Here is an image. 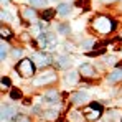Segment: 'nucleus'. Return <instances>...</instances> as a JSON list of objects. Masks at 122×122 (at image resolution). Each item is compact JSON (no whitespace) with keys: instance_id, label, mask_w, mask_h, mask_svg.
<instances>
[{"instance_id":"nucleus-22","label":"nucleus","mask_w":122,"mask_h":122,"mask_svg":"<svg viewBox=\"0 0 122 122\" xmlns=\"http://www.w3.org/2000/svg\"><path fill=\"white\" fill-rule=\"evenodd\" d=\"M58 30H60L61 33H69V25H60Z\"/></svg>"},{"instance_id":"nucleus-1","label":"nucleus","mask_w":122,"mask_h":122,"mask_svg":"<svg viewBox=\"0 0 122 122\" xmlns=\"http://www.w3.org/2000/svg\"><path fill=\"white\" fill-rule=\"evenodd\" d=\"M114 26H116V23L111 20L109 17H104V15H99V17H96V18L92 20V28H94L97 33H101V35L111 33V31L114 30Z\"/></svg>"},{"instance_id":"nucleus-21","label":"nucleus","mask_w":122,"mask_h":122,"mask_svg":"<svg viewBox=\"0 0 122 122\" xmlns=\"http://www.w3.org/2000/svg\"><path fill=\"white\" fill-rule=\"evenodd\" d=\"M15 122H30V119H28L26 116H23V114H18L17 119H15Z\"/></svg>"},{"instance_id":"nucleus-18","label":"nucleus","mask_w":122,"mask_h":122,"mask_svg":"<svg viewBox=\"0 0 122 122\" xmlns=\"http://www.w3.org/2000/svg\"><path fill=\"white\" fill-rule=\"evenodd\" d=\"M10 97L12 99H21V91L20 89H12L10 91Z\"/></svg>"},{"instance_id":"nucleus-11","label":"nucleus","mask_w":122,"mask_h":122,"mask_svg":"<svg viewBox=\"0 0 122 122\" xmlns=\"http://www.w3.org/2000/svg\"><path fill=\"white\" fill-rule=\"evenodd\" d=\"M21 17L25 20H35L36 18V12L33 8H21Z\"/></svg>"},{"instance_id":"nucleus-17","label":"nucleus","mask_w":122,"mask_h":122,"mask_svg":"<svg viewBox=\"0 0 122 122\" xmlns=\"http://www.w3.org/2000/svg\"><path fill=\"white\" fill-rule=\"evenodd\" d=\"M30 2V5H33V7H40L43 8L45 5H46V0H28Z\"/></svg>"},{"instance_id":"nucleus-6","label":"nucleus","mask_w":122,"mask_h":122,"mask_svg":"<svg viewBox=\"0 0 122 122\" xmlns=\"http://www.w3.org/2000/svg\"><path fill=\"white\" fill-rule=\"evenodd\" d=\"M31 60L35 61L38 66H46V64H50V61H51V58L48 56V55H41V53H35L33 56H31Z\"/></svg>"},{"instance_id":"nucleus-2","label":"nucleus","mask_w":122,"mask_h":122,"mask_svg":"<svg viewBox=\"0 0 122 122\" xmlns=\"http://www.w3.org/2000/svg\"><path fill=\"white\" fill-rule=\"evenodd\" d=\"M17 71L21 78H30L33 76L35 73V64H33V60L26 58V60H21L18 64H17Z\"/></svg>"},{"instance_id":"nucleus-12","label":"nucleus","mask_w":122,"mask_h":122,"mask_svg":"<svg viewBox=\"0 0 122 122\" xmlns=\"http://www.w3.org/2000/svg\"><path fill=\"white\" fill-rule=\"evenodd\" d=\"M71 63H73V61H71L69 56H60L58 61H56V66L64 69V68H69V66H71Z\"/></svg>"},{"instance_id":"nucleus-8","label":"nucleus","mask_w":122,"mask_h":122,"mask_svg":"<svg viewBox=\"0 0 122 122\" xmlns=\"http://www.w3.org/2000/svg\"><path fill=\"white\" fill-rule=\"evenodd\" d=\"M13 114H15V109L12 106H7V104L2 106V121H8Z\"/></svg>"},{"instance_id":"nucleus-20","label":"nucleus","mask_w":122,"mask_h":122,"mask_svg":"<svg viewBox=\"0 0 122 122\" xmlns=\"http://www.w3.org/2000/svg\"><path fill=\"white\" fill-rule=\"evenodd\" d=\"M5 56H7V45H3V41H2V46H0V60L3 61Z\"/></svg>"},{"instance_id":"nucleus-26","label":"nucleus","mask_w":122,"mask_h":122,"mask_svg":"<svg viewBox=\"0 0 122 122\" xmlns=\"http://www.w3.org/2000/svg\"><path fill=\"white\" fill-rule=\"evenodd\" d=\"M0 17H2V20H10V15H8L7 12H3V10H2V15H0Z\"/></svg>"},{"instance_id":"nucleus-9","label":"nucleus","mask_w":122,"mask_h":122,"mask_svg":"<svg viewBox=\"0 0 122 122\" xmlns=\"http://www.w3.org/2000/svg\"><path fill=\"white\" fill-rule=\"evenodd\" d=\"M109 82H117V81H122V68H117L114 69L111 74H109Z\"/></svg>"},{"instance_id":"nucleus-27","label":"nucleus","mask_w":122,"mask_h":122,"mask_svg":"<svg viewBox=\"0 0 122 122\" xmlns=\"http://www.w3.org/2000/svg\"><path fill=\"white\" fill-rule=\"evenodd\" d=\"M104 3H112V2H116V0H102Z\"/></svg>"},{"instance_id":"nucleus-4","label":"nucleus","mask_w":122,"mask_h":122,"mask_svg":"<svg viewBox=\"0 0 122 122\" xmlns=\"http://www.w3.org/2000/svg\"><path fill=\"white\" fill-rule=\"evenodd\" d=\"M55 81H56V74L50 71V73H45V74L38 76L33 81V86H46V84H53Z\"/></svg>"},{"instance_id":"nucleus-7","label":"nucleus","mask_w":122,"mask_h":122,"mask_svg":"<svg viewBox=\"0 0 122 122\" xmlns=\"http://www.w3.org/2000/svg\"><path fill=\"white\" fill-rule=\"evenodd\" d=\"M60 99V94H58V91H55V89H50V91H46L45 92V102H50V104H55V102Z\"/></svg>"},{"instance_id":"nucleus-23","label":"nucleus","mask_w":122,"mask_h":122,"mask_svg":"<svg viewBox=\"0 0 122 122\" xmlns=\"http://www.w3.org/2000/svg\"><path fill=\"white\" fill-rule=\"evenodd\" d=\"M92 45H94V41H92V40H86L84 43H82V48H84V50H89Z\"/></svg>"},{"instance_id":"nucleus-10","label":"nucleus","mask_w":122,"mask_h":122,"mask_svg":"<svg viewBox=\"0 0 122 122\" xmlns=\"http://www.w3.org/2000/svg\"><path fill=\"white\" fill-rule=\"evenodd\" d=\"M84 101H87V94L86 92H74L71 96V102H74V104H82Z\"/></svg>"},{"instance_id":"nucleus-3","label":"nucleus","mask_w":122,"mask_h":122,"mask_svg":"<svg viewBox=\"0 0 122 122\" xmlns=\"http://www.w3.org/2000/svg\"><path fill=\"white\" fill-rule=\"evenodd\" d=\"M102 114V107L101 104H89L86 109H84V117L87 119V121H97L99 117H101Z\"/></svg>"},{"instance_id":"nucleus-25","label":"nucleus","mask_w":122,"mask_h":122,"mask_svg":"<svg viewBox=\"0 0 122 122\" xmlns=\"http://www.w3.org/2000/svg\"><path fill=\"white\" fill-rule=\"evenodd\" d=\"M2 86L8 87V86H10V79H8V78H2Z\"/></svg>"},{"instance_id":"nucleus-16","label":"nucleus","mask_w":122,"mask_h":122,"mask_svg":"<svg viewBox=\"0 0 122 122\" xmlns=\"http://www.w3.org/2000/svg\"><path fill=\"white\" fill-rule=\"evenodd\" d=\"M78 79V73H69V74H66V82H69V84H73V82H76Z\"/></svg>"},{"instance_id":"nucleus-14","label":"nucleus","mask_w":122,"mask_h":122,"mask_svg":"<svg viewBox=\"0 0 122 122\" xmlns=\"http://www.w3.org/2000/svg\"><path fill=\"white\" fill-rule=\"evenodd\" d=\"M0 35H2V38H5V40H10L12 36H13V31L7 26V25H2V28H0Z\"/></svg>"},{"instance_id":"nucleus-13","label":"nucleus","mask_w":122,"mask_h":122,"mask_svg":"<svg viewBox=\"0 0 122 122\" xmlns=\"http://www.w3.org/2000/svg\"><path fill=\"white\" fill-rule=\"evenodd\" d=\"M58 116H60V112H58L56 109H50V111H46V112L43 114V117H45L46 121H56Z\"/></svg>"},{"instance_id":"nucleus-15","label":"nucleus","mask_w":122,"mask_h":122,"mask_svg":"<svg viewBox=\"0 0 122 122\" xmlns=\"http://www.w3.org/2000/svg\"><path fill=\"white\" fill-rule=\"evenodd\" d=\"M56 12H58L60 15H68V13L71 12V5H69V3H60L58 8H56Z\"/></svg>"},{"instance_id":"nucleus-28","label":"nucleus","mask_w":122,"mask_h":122,"mask_svg":"<svg viewBox=\"0 0 122 122\" xmlns=\"http://www.w3.org/2000/svg\"><path fill=\"white\" fill-rule=\"evenodd\" d=\"M8 3V0H2V5H7Z\"/></svg>"},{"instance_id":"nucleus-24","label":"nucleus","mask_w":122,"mask_h":122,"mask_svg":"<svg viewBox=\"0 0 122 122\" xmlns=\"http://www.w3.org/2000/svg\"><path fill=\"white\" fill-rule=\"evenodd\" d=\"M12 55H13V58H20L21 56V50H17V48H15V50L12 51Z\"/></svg>"},{"instance_id":"nucleus-5","label":"nucleus","mask_w":122,"mask_h":122,"mask_svg":"<svg viewBox=\"0 0 122 122\" xmlns=\"http://www.w3.org/2000/svg\"><path fill=\"white\" fill-rule=\"evenodd\" d=\"M79 74L82 78H94L96 76V69L91 64H81L79 66Z\"/></svg>"},{"instance_id":"nucleus-19","label":"nucleus","mask_w":122,"mask_h":122,"mask_svg":"<svg viewBox=\"0 0 122 122\" xmlns=\"http://www.w3.org/2000/svg\"><path fill=\"white\" fill-rule=\"evenodd\" d=\"M56 13V10H45L43 12V20H51V17Z\"/></svg>"}]
</instances>
